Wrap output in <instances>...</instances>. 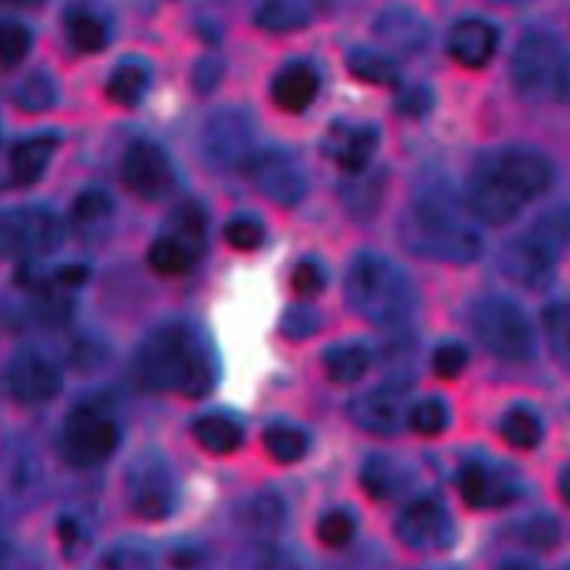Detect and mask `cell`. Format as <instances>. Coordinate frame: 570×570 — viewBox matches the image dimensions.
Instances as JSON below:
<instances>
[{
    "label": "cell",
    "mask_w": 570,
    "mask_h": 570,
    "mask_svg": "<svg viewBox=\"0 0 570 570\" xmlns=\"http://www.w3.org/2000/svg\"><path fill=\"white\" fill-rule=\"evenodd\" d=\"M470 216L448 185L428 183L403 212L399 234L403 245L421 258L465 265L483 252V238Z\"/></svg>",
    "instance_id": "cell-1"
},
{
    "label": "cell",
    "mask_w": 570,
    "mask_h": 570,
    "mask_svg": "<svg viewBox=\"0 0 570 570\" xmlns=\"http://www.w3.org/2000/svg\"><path fill=\"white\" fill-rule=\"evenodd\" d=\"M134 376L151 392L205 396L216 381V365L205 341L183 323L158 327L138 350Z\"/></svg>",
    "instance_id": "cell-2"
},
{
    "label": "cell",
    "mask_w": 570,
    "mask_h": 570,
    "mask_svg": "<svg viewBox=\"0 0 570 570\" xmlns=\"http://www.w3.org/2000/svg\"><path fill=\"white\" fill-rule=\"evenodd\" d=\"M347 305L367 323L399 327L416 307V292L407 274L381 254H358L345 274Z\"/></svg>",
    "instance_id": "cell-3"
},
{
    "label": "cell",
    "mask_w": 570,
    "mask_h": 570,
    "mask_svg": "<svg viewBox=\"0 0 570 570\" xmlns=\"http://www.w3.org/2000/svg\"><path fill=\"white\" fill-rule=\"evenodd\" d=\"M479 343L501 361L523 363L534 354V332L525 312L508 296H481L470 312Z\"/></svg>",
    "instance_id": "cell-4"
},
{
    "label": "cell",
    "mask_w": 570,
    "mask_h": 570,
    "mask_svg": "<svg viewBox=\"0 0 570 570\" xmlns=\"http://www.w3.org/2000/svg\"><path fill=\"white\" fill-rule=\"evenodd\" d=\"M570 53L550 33L525 36L512 53L510 78L514 89L528 100L559 98Z\"/></svg>",
    "instance_id": "cell-5"
},
{
    "label": "cell",
    "mask_w": 570,
    "mask_h": 570,
    "mask_svg": "<svg viewBox=\"0 0 570 570\" xmlns=\"http://www.w3.org/2000/svg\"><path fill=\"white\" fill-rule=\"evenodd\" d=\"M476 169L505 198L521 207L543 194L552 183V167L548 158L532 147H503L479 160Z\"/></svg>",
    "instance_id": "cell-6"
},
{
    "label": "cell",
    "mask_w": 570,
    "mask_h": 570,
    "mask_svg": "<svg viewBox=\"0 0 570 570\" xmlns=\"http://www.w3.org/2000/svg\"><path fill=\"white\" fill-rule=\"evenodd\" d=\"M254 118L238 107L218 109L200 131L203 160L218 171L247 169L256 156Z\"/></svg>",
    "instance_id": "cell-7"
},
{
    "label": "cell",
    "mask_w": 570,
    "mask_h": 570,
    "mask_svg": "<svg viewBox=\"0 0 570 570\" xmlns=\"http://www.w3.org/2000/svg\"><path fill=\"white\" fill-rule=\"evenodd\" d=\"M62 240L60 218L42 205L13 207L0 216V258L36 261Z\"/></svg>",
    "instance_id": "cell-8"
},
{
    "label": "cell",
    "mask_w": 570,
    "mask_h": 570,
    "mask_svg": "<svg viewBox=\"0 0 570 570\" xmlns=\"http://www.w3.org/2000/svg\"><path fill=\"white\" fill-rule=\"evenodd\" d=\"M125 485L131 512L145 521H160L176 508V474L171 465L156 452H145L129 463Z\"/></svg>",
    "instance_id": "cell-9"
},
{
    "label": "cell",
    "mask_w": 570,
    "mask_h": 570,
    "mask_svg": "<svg viewBox=\"0 0 570 570\" xmlns=\"http://www.w3.org/2000/svg\"><path fill=\"white\" fill-rule=\"evenodd\" d=\"M116 423L96 407H76L65 425L60 439V452L73 468H94L107 461L118 445Z\"/></svg>",
    "instance_id": "cell-10"
},
{
    "label": "cell",
    "mask_w": 570,
    "mask_h": 570,
    "mask_svg": "<svg viewBox=\"0 0 570 570\" xmlns=\"http://www.w3.org/2000/svg\"><path fill=\"white\" fill-rule=\"evenodd\" d=\"M254 185L276 205L294 207L307 194V174L301 160L281 147L258 149L247 167Z\"/></svg>",
    "instance_id": "cell-11"
},
{
    "label": "cell",
    "mask_w": 570,
    "mask_h": 570,
    "mask_svg": "<svg viewBox=\"0 0 570 570\" xmlns=\"http://www.w3.org/2000/svg\"><path fill=\"white\" fill-rule=\"evenodd\" d=\"M7 390L20 405H42L62 390L60 367L40 350H20L7 365Z\"/></svg>",
    "instance_id": "cell-12"
},
{
    "label": "cell",
    "mask_w": 570,
    "mask_h": 570,
    "mask_svg": "<svg viewBox=\"0 0 570 570\" xmlns=\"http://www.w3.org/2000/svg\"><path fill=\"white\" fill-rule=\"evenodd\" d=\"M399 541L419 552H434L450 546L454 523L436 499H414L396 517Z\"/></svg>",
    "instance_id": "cell-13"
},
{
    "label": "cell",
    "mask_w": 570,
    "mask_h": 570,
    "mask_svg": "<svg viewBox=\"0 0 570 570\" xmlns=\"http://www.w3.org/2000/svg\"><path fill=\"white\" fill-rule=\"evenodd\" d=\"M557 263L559 254L530 229L512 238L501 254V267L505 276L512 283L532 292H541L552 283Z\"/></svg>",
    "instance_id": "cell-14"
},
{
    "label": "cell",
    "mask_w": 570,
    "mask_h": 570,
    "mask_svg": "<svg viewBox=\"0 0 570 570\" xmlns=\"http://www.w3.org/2000/svg\"><path fill=\"white\" fill-rule=\"evenodd\" d=\"M410 407L403 387L383 385L354 396L347 405V416L363 432L390 436L407 423Z\"/></svg>",
    "instance_id": "cell-15"
},
{
    "label": "cell",
    "mask_w": 570,
    "mask_h": 570,
    "mask_svg": "<svg viewBox=\"0 0 570 570\" xmlns=\"http://www.w3.org/2000/svg\"><path fill=\"white\" fill-rule=\"evenodd\" d=\"M120 176L129 191L145 200L163 198L174 185V169L169 156L154 142H134L120 165Z\"/></svg>",
    "instance_id": "cell-16"
},
{
    "label": "cell",
    "mask_w": 570,
    "mask_h": 570,
    "mask_svg": "<svg viewBox=\"0 0 570 570\" xmlns=\"http://www.w3.org/2000/svg\"><path fill=\"white\" fill-rule=\"evenodd\" d=\"M379 147V129L370 122H332L323 138L325 154L347 174L367 169Z\"/></svg>",
    "instance_id": "cell-17"
},
{
    "label": "cell",
    "mask_w": 570,
    "mask_h": 570,
    "mask_svg": "<svg viewBox=\"0 0 570 570\" xmlns=\"http://www.w3.org/2000/svg\"><path fill=\"white\" fill-rule=\"evenodd\" d=\"M499 33L483 18H461L448 33V53L465 69H483L497 51Z\"/></svg>",
    "instance_id": "cell-18"
},
{
    "label": "cell",
    "mask_w": 570,
    "mask_h": 570,
    "mask_svg": "<svg viewBox=\"0 0 570 570\" xmlns=\"http://www.w3.org/2000/svg\"><path fill=\"white\" fill-rule=\"evenodd\" d=\"M318 89L321 78L316 69L303 60H296L278 69V73L272 80L269 96L281 111L301 114L316 100Z\"/></svg>",
    "instance_id": "cell-19"
},
{
    "label": "cell",
    "mask_w": 570,
    "mask_h": 570,
    "mask_svg": "<svg viewBox=\"0 0 570 570\" xmlns=\"http://www.w3.org/2000/svg\"><path fill=\"white\" fill-rule=\"evenodd\" d=\"M374 31L387 49L401 53H416L430 40L425 20L405 7H392L383 11L374 22Z\"/></svg>",
    "instance_id": "cell-20"
},
{
    "label": "cell",
    "mask_w": 570,
    "mask_h": 570,
    "mask_svg": "<svg viewBox=\"0 0 570 570\" xmlns=\"http://www.w3.org/2000/svg\"><path fill=\"white\" fill-rule=\"evenodd\" d=\"M58 145H60V136L51 131L33 134L16 142L9 154V169H11L13 183L22 187L38 183L47 171Z\"/></svg>",
    "instance_id": "cell-21"
},
{
    "label": "cell",
    "mask_w": 570,
    "mask_h": 570,
    "mask_svg": "<svg viewBox=\"0 0 570 570\" xmlns=\"http://www.w3.org/2000/svg\"><path fill=\"white\" fill-rule=\"evenodd\" d=\"M459 494L470 508H488L510 501L512 485L494 470L479 461H470L459 470L456 476Z\"/></svg>",
    "instance_id": "cell-22"
},
{
    "label": "cell",
    "mask_w": 570,
    "mask_h": 570,
    "mask_svg": "<svg viewBox=\"0 0 570 570\" xmlns=\"http://www.w3.org/2000/svg\"><path fill=\"white\" fill-rule=\"evenodd\" d=\"M285 503L274 492H258L240 508V528L258 543L272 541L285 525Z\"/></svg>",
    "instance_id": "cell-23"
},
{
    "label": "cell",
    "mask_w": 570,
    "mask_h": 570,
    "mask_svg": "<svg viewBox=\"0 0 570 570\" xmlns=\"http://www.w3.org/2000/svg\"><path fill=\"white\" fill-rule=\"evenodd\" d=\"M318 0H256L254 22L269 33H287L305 27L316 11Z\"/></svg>",
    "instance_id": "cell-24"
},
{
    "label": "cell",
    "mask_w": 570,
    "mask_h": 570,
    "mask_svg": "<svg viewBox=\"0 0 570 570\" xmlns=\"http://www.w3.org/2000/svg\"><path fill=\"white\" fill-rule=\"evenodd\" d=\"M149 89V67L138 58L118 62L105 85V94L114 105L136 107Z\"/></svg>",
    "instance_id": "cell-25"
},
{
    "label": "cell",
    "mask_w": 570,
    "mask_h": 570,
    "mask_svg": "<svg viewBox=\"0 0 570 570\" xmlns=\"http://www.w3.org/2000/svg\"><path fill=\"white\" fill-rule=\"evenodd\" d=\"M383 174L381 171H356L341 187V200L350 216L354 218H372L383 198Z\"/></svg>",
    "instance_id": "cell-26"
},
{
    "label": "cell",
    "mask_w": 570,
    "mask_h": 570,
    "mask_svg": "<svg viewBox=\"0 0 570 570\" xmlns=\"http://www.w3.org/2000/svg\"><path fill=\"white\" fill-rule=\"evenodd\" d=\"M191 434L212 454H229L243 445V428L225 414H203L194 421Z\"/></svg>",
    "instance_id": "cell-27"
},
{
    "label": "cell",
    "mask_w": 570,
    "mask_h": 570,
    "mask_svg": "<svg viewBox=\"0 0 570 570\" xmlns=\"http://www.w3.org/2000/svg\"><path fill=\"white\" fill-rule=\"evenodd\" d=\"M345 65L354 78L376 87H394L399 82V67L392 56L372 49V47H354L345 56Z\"/></svg>",
    "instance_id": "cell-28"
},
{
    "label": "cell",
    "mask_w": 570,
    "mask_h": 570,
    "mask_svg": "<svg viewBox=\"0 0 570 570\" xmlns=\"http://www.w3.org/2000/svg\"><path fill=\"white\" fill-rule=\"evenodd\" d=\"M372 363V354L363 343H338L325 350L323 367L325 374L341 385L358 381Z\"/></svg>",
    "instance_id": "cell-29"
},
{
    "label": "cell",
    "mask_w": 570,
    "mask_h": 570,
    "mask_svg": "<svg viewBox=\"0 0 570 570\" xmlns=\"http://www.w3.org/2000/svg\"><path fill=\"white\" fill-rule=\"evenodd\" d=\"M200 256L191 252L183 240L171 234L158 236L147 249V263L156 274L163 276H180L189 272Z\"/></svg>",
    "instance_id": "cell-30"
},
{
    "label": "cell",
    "mask_w": 570,
    "mask_h": 570,
    "mask_svg": "<svg viewBox=\"0 0 570 570\" xmlns=\"http://www.w3.org/2000/svg\"><path fill=\"white\" fill-rule=\"evenodd\" d=\"M67 40L78 53H98L109 42V27L94 11L78 9L67 18Z\"/></svg>",
    "instance_id": "cell-31"
},
{
    "label": "cell",
    "mask_w": 570,
    "mask_h": 570,
    "mask_svg": "<svg viewBox=\"0 0 570 570\" xmlns=\"http://www.w3.org/2000/svg\"><path fill=\"white\" fill-rule=\"evenodd\" d=\"M11 100L24 114L47 111L56 102V82L45 71H31L13 87Z\"/></svg>",
    "instance_id": "cell-32"
},
{
    "label": "cell",
    "mask_w": 570,
    "mask_h": 570,
    "mask_svg": "<svg viewBox=\"0 0 570 570\" xmlns=\"http://www.w3.org/2000/svg\"><path fill=\"white\" fill-rule=\"evenodd\" d=\"M499 432L508 445L517 450H532L539 445L543 428L539 416L528 407H512L501 416Z\"/></svg>",
    "instance_id": "cell-33"
},
{
    "label": "cell",
    "mask_w": 570,
    "mask_h": 570,
    "mask_svg": "<svg viewBox=\"0 0 570 570\" xmlns=\"http://www.w3.org/2000/svg\"><path fill=\"white\" fill-rule=\"evenodd\" d=\"M541 321L554 358L570 374V301H552Z\"/></svg>",
    "instance_id": "cell-34"
},
{
    "label": "cell",
    "mask_w": 570,
    "mask_h": 570,
    "mask_svg": "<svg viewBox=\"0 0 570 570\" xmlns=\"http://www.w3.org/2000/svg\"><path fill=\"white\" fill-rule=\"evenodd\" d=\"M263 448L276 463H296L307 452V436L294 425H269L263 432Z\"/></svg>",
    "instance_id": "cell-35"
},
{
    "label": "cell",
    "mask_w": 570,
    "mask_h": 570,
    "mask_svg": "<svg viewBox=\"0 0 570 570\" xmlns=\"http://www.w3.org/2000/svg\"><path fill=\"white\" fill-rule=\"evenodd\" d=\"M114 214L111 196L100 187L82 189L71 205V220L80 229H91L105 225Z\"/></svg>",
    "instance_id": "cell-36"
},
{
    "label": "cell",
    "mask_w": 570,
    "mask_h": 570,
    "mask_svg": "<svg viewBox=\"0 0 570 570\" xmlns=\"http://www.w3.org/2000/svg\"><path fill=\"white\" fill-rule=\"evenodd\" d=\"M361 483L365 488V492L376 499V501H385L392 494H396L399 485L403 483L401 472L392 465L390 459L383 456H374L363 465L361 472Z\"/></svg>",
    "instance_id": "cell-37"
},
{
    "label": "cell",
    "mask_w": 570,
    "mask_h": 570,
    "mask_svg": "<svg viewBox=\"0 0 570 570\" xmlns=\"http://www.w3.org/2000/svg\"><path fill=\"white\" fill-rule=\"evenodd\" d=\"M530 232L561 256L563 249L570 247V205H557L543 212L532 223Z\"/></svg>",
    "instance_id": "cell-38"
},
{
    "label": "cell",
    "mask_w": 570,
    "mask_h": 570,
    "mask_svg": "<svg viewBox=\"0 0 570 570\" xmlns=\"http://www.w3.org/2000/svg\"><path fill=\"white\" fill-rule=\"evenodd\" d=\"M205 229H207V214L198 203H185L176 209V220H174V234L171 236L183 240L198 256L203 252Z\"/></svg>",
    "instance_id": "cell-39"
},
{
    "label": "cell",
    "mask_w": 570,
    "mask_h": 570,
    "mask_svg": "<svg viewBox=\"0 0 570 570\" xmlns=\"http://www.w3.org/2000/svg\"><path fill=\"white\" fill-rule=\"evenodd\" d=\"M407 425L423 436H436L448 425V407L439 399H423L410 407Z\"/></svg>",
    "instance_id": "cell-40"
},
{
    "label": "cell",
    "mask_w": 570,
    "mask_h": 570,
    "mask_svg": "<svg viewBox=\"0 0 570 570\" xmlns=\"http://www.w3.org/2000/svg\"><path fill=\"white\" fill-rule=\"evenodd\" d=\"M31 49V31L20 22H0V65L13 67L27 58Z\"/></svg>",
    "instance_id": "cell-41"
},
{
    "label": "cell",
    "mask_w": 570,
    "mask_h": 570,
    "mask_svg": "<svg viewBox=\"0 0 570 570\" xmlns=\"http://www.w3.org/2000/svg\"><path fill=\"white\" fill-rule=\"evenodd\" d=\"M223 236L229 247H234L238 252H254L263 245L265 227L261 220H256L252 216H236V218L227 220Z\"/></svg>",
    "instance_id": "cell-42"
},
{
    "label": "cell",
    "mask_w": 570,
    "mask_h": 570,
    "mask_svg": "<svg viewBox=\"0 0 570 570\" xmlns=\"http://www.w3.org/2000/svg\"><path fill=\"white\" fill-rule=\"evenodd\" d=\"M354 530H356V523L352 514H347L345 510H332L321 517L316 525V537L327 548H343L352 541Z\"/></svg>",
    "instance_id": "cell-43"
},
{
    "label": "cell",
    "mask_w": 570,
    "mask_h": 570,
    "mask_svg": "<svg viewBox=\"0 0 570 570\" xmlns=\"http://www.w3.org/2000/svg\"><path fill=\"white\" fill-rule=\"evenodd\" d=\"M468 365V352L461 343L448 341L432 352V372L443 381H454Z\"/></svg>",
    "instance_id": "cell-44"
},
{
    "label": "cell",
    "mask_w": 570,
    "mask_h": 570,
    "mask_svg": "<svg viewBox=\"0 0 570 570\" xmlns=\"http://www.w3.org/2000/svg\"><path fill=\"white\" fill-rule=\"evenodd\" d=\"M325 287V272L316 261H301L292 272V289L303 298H314Z\"/></svg>",
    "instance_id": "cell-45"
},
{
    "label": "cell",
    "mask_w": 570,
    "mask_h": 570,
    "mask_svg": "<svg viewBox=\"0 0 570 570\" xmlns=\"http://www.w3.org/2000/svg\"><path fill=\"white\" fill-rule=\"evenodd\" d=\"M396 109L410 118H421L432 109V91L425 85H412L396 98Z\"/></svg>",
    "instance_id": "cell-46"
},
{
    "label": "cell",
    "mask_w": 570,
    "mask_h": 570,
    "mask_svg": "<svg viewBox=\"0 0 570 570\" xmlns=\"http://www.w3.org/2000/svg\"><path fill=\"white\" fill-rule=\"evenodd\" d=\"M107 570H149V559L140 550L118 548L105 557Z\"/></svg>",
    "instance_id": "cell-47"
},
{
    "label": "cell",
    "mask_w": 570,
    "mask_h": 570,
    "mask_svg": "<svg viewBox=\"0 0 570 570\" xmlns=\"http://www.w3.org/2000/svg\"><path fill=\"white\" fill-rule=\"evenodd\" d=\"M283 330L292 338L307 336L309 332L316 330V316L307 307H292L283 318Z\"/></svg>",
    "instance_id": "cell-48"
},
{
    "label": "cell",
    "mask_w": 570,
    "mask_h": 570,
    "mask_svg": "<svg viewBox=\"0 0 570 570\" xmlns=\"http://www.w3.org/2000/svg\"><path fill=\"white\" fill-rule=\"evenodd\" d=\"M523 537L528 539L530 546L546 548V546L554 543V539H557V525H554V521H550V519H546V517H539V519H532V521L525 525Z\"/></svg>",
    "instance_id": "cell-49"
},
{
    "label": "cell",
    "mask_w": 570,
    "mask_h": 570,
    "mask_svg": "<svg viewBox=\"0 0 570 570\" xmlns=\"http://www.w3.org/2000/svg\"><path fill=\"white\" fill-rule=\"evenodd\" d=\"M87 276H89V272H87L85 265L69 263V265H62V267L51 276V281H53L56 287H60V289L67 292V289H73V287L82 285V283L87 281Z\"/></svg>",
    "instance_id": "cell-50"
},
{
    "label": "cell",
    "mask_w": 570,
    "mask_h": 570,
    "mask_svg": "<svg viewBox=\"0 0 570 570\" xmlns=\"http://www.w3.org/2000/svg\"><path fill=\"white\" fill-rule=\"evenodd\" d=\"M220 78V65L216 60H203L194 71V85L198 91H209Z\"/></svg>",
    "instance_id": "cell-51"
},
{
    "label": "cell",
    "mask_w": 570,
    "mask_h": 570,
    "mask_svg": "<svg viewBox=\"0 0 570 570\" xmlns=\"http://www.w3.org/2000/svg\"><path fill=\"white\" fill-rule=\"evenodd\" d=\"M559 492H561L563 501L570 505V463L559 474Z\"/></svg>",
    "instance_id": "cell-52"
},
{
    "label": "cell",
    "mask_w": 570,
    "mask_h": 570,
    "mask_svg": "<svg viewBox=\"0 0 570 570\" xmlns=\"http://www.w3.org/2000/svg\"><path fill=\"white\" fill-rule=\"evenodd\" d=\"M557 100L570 105V62H568V67H566L563 82H561V89H559V98H557Z\"/></svg>",
    "instance_id": "cell-53"
},
{
    "label": "cell",
    "mask_w": 570,
    "mask_h": 570,
    "mask_svg": "<svg viewBox=\"0 0 570 570\" xmlns=\"http://www.w3.org/2000/svg\"><path fill=\"white\" fill-rule=\"evenodd\" d=\"M501 570H537V568L530 566V563H525V561H510V563H505Z\"/></svg>",
    "instance_id": "cell-54"
},
{
    "label": "cell",
    "mask_w": 570,
    "mask_h": 570,
    "mask_svg": "<svg viewBox=\"0 0 570 570\" xmlns=\"http://www.w3.org/2000/svg\"><path fill=\"white\" fill-rule=\"evenodd\" d=\"M0 2L16 4V7H36V4H42V2H47V0H0Z\"/></svg>",
    "instance_id": "cell-55"
},
{
    "label": "cell",
    "mask_w": 570,
    "mask_h": 570,
    "mask_svg": "<svg viewBox=\"0 0 570 570\" xmlns=\"http://www.w3.org/2000/svg\"><path fill=\"white\" fill-rule=\"evenodd\" d=\"M7 552H9V548H7V541H4V537L0 532V570H2L4 561H7Z\"/></svg>",
    "instance_id": "cell-56"
},
{
    "label": "cell",
    "mask_w": 570,
    "mask_h": 570,
    "mask_svg": "<svg viewBox=\"0 0 570 570\" xmlns=\"http://www.w3.org/2000/svg\"><path fill=\"white\" fill-rule=\"evenodd\" d=\"M492 2H499V4H521V2H528V0H492Z\"/></svg>",
    "instance_id": "cell-57"
}]
</instances>
